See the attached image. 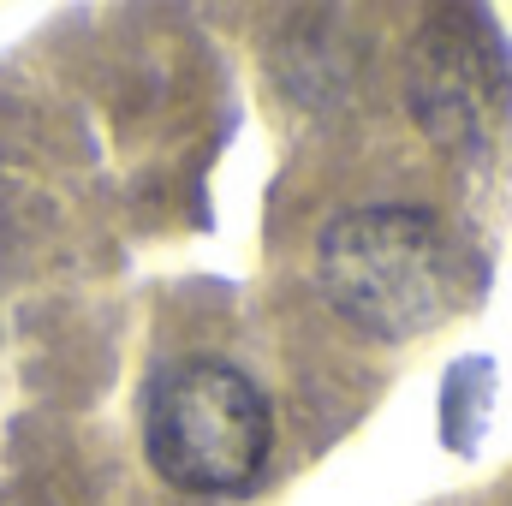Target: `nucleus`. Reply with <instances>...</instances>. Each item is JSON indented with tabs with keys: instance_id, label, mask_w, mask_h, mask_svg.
<instances>
[{
	"instance_id": "f257e3e1",
	"label": "nucleus",
	"mask_w": 512,
	"mask_h": 506,
	"mask_svg": "<svg viewBox=\"0 0 512 506\" xmlns=\"http://www.w3.org/2000/svg\"><path fill=\"white\" fill-rule=\"evenodd\" d=\"M316 280L370 340H417L459 304V256L447 233L405 203L334 215L316 239Z\"/></svg>"
},
{
	"instance_id": "f03ea898",
	"label": "nucleus",
	"mask_w": 512,
	"mask_h": 506,
	"mask_svg": "<svg viewBox=\"0 0 512 506\" xmlns=\"http://www.w3.org/2000/svg\"><path fill=\"white\" fill-rule=\"evenodd\" d=\"M274 441L268 399L227 358H173L149 381L143 447L149 465L185 495H239L262 477Z\"/></svg>"
}]
</instances>
